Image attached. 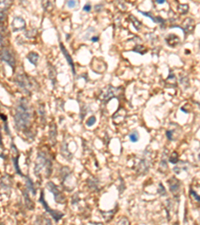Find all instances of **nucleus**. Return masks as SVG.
Returning <instances> with one entry per match:
<instances>
[{
  "instance_id": "obj_1",
  "label": "nucleus",
  "mask_w": 200,
  "mask_h": 225,
  "mask_svg": "<svg viewBox=\"0 0 200 225\" xmlns=\"http://www.w3.org/2000/svg\"><path fill=\"white\" fill-rule=\"evenodd\" d=\"M14 122L17 129H25L30 125L31 122V110L27 99L21 98L15 108Z\"/></svg>"
},
{
  "instance_id": "obj_2",
  "label": "nucleus",
  "mask_w": 200,
  "mask_h": 225,
  "mask_svg": "<svg viewBox=\"0 0 200 225\" xmlns=\"http://www.w3.org/2000/svg\"><path fill=\"white\" fill-rule=\"evenodd\" d=\"M52 172V162L49 157L46 156L44 152H39L37 155V160L35 163L34 173L36 175L44 174V177H50Z\"/></svg>"
},
{
  "instance_id": "obj_3",
  "label": "nucleus",
  "mask_w": 200,
  "mask_h": 225,
  "mask_svg": "<svg viewBox=\"0 0 200 225\" xmlns=\"http://www.w3.org/2000/svg\"><path fill=\"white\" fill-rule=\"evenodd\" d=\"M15 81H16L19 89L24 92L25 94H30L35 87L33 80H30V78L25 73H19L15 78Z\"/></svg>"
},
{
  "instance_id": "obj_4",
  "label": "nucleus",
  "mask_w": 200,
  "mask_h": 225,
  "mask_svg": "<svg viewBox=\"0 0 200 225\" xmlns=\"http://www.w3.org/2000/svg\"><path fill=\"white\" fill-rule=\"evenodd\" d=\"M120 91H121L120 88H115L113 86H108V87H106L104 90H102L99 98L101 100L107 102V101L111 100L112 98L117 97V95L120 93Z\"/></svg>"
},
{
  "instance_id": "obj_5",
  "label": "nucleus",
  "mask_w": 200,
  "mask_h": 225,
  "mask_svg": "<svg viewBox=\"0 0 200 225\" xmlns=\"http://www.w3.org/2000/svg\"><path fill=\"white\" fill-rule=\"evenodd\" d=\"M39 201L41 202V204L43 205V207L45 208V210L47 211L51 216H52V218L55 220V222H58L61 218L63 217V213H61L59 211H55V210H52L49 206H48V204L46 203L45 201V199H44V193L43 192H41L40 194V198H39Z\"/></svg>"
},
{
  "instance_id": "obj_6",
  "label": "nucleus",
  "mask_w": 200,
  "mask_h": 225,
  "mask_svg": "<svg viewBox=\"0 0 200 225\" xmlns=\"http://www.w3.org/2000/svg\"><path fill=\"white\" fill-rule=\"evenodd\" d=\"M47 188L50 190V192L53 194L54 196V200L57 202V203H61L63 204L65 202V197L62 193L59 191L58 187L55 185L53 182H48L47 183Z\"/></svg>"
},
{
  "instance_id": "obj_7",
  "label": "nucleus",
  "mask_w": 200,
  "mask_h": 225,
  "mask_svg": "<svg viewBox=\"0 0 200 225\" xmlns=\"http://www.w3.org/2000/svg\"><path fill=\"white\" fill-rule=\"evenodd\" d=\"M0 58H1L3 62L7 63L9 66H11L12 69H15V58L9 49L3 48L1 50V52H0Z\"/></svg>"
},
{
  "instance_id": "obj_8",
  "label": "nucleus",
  "mask_w": 200,
  "mask_h": 225,
  "mask_svg": "<svg viewBox=\"0 0 200 225\" xmlns=\"http://www.w3.org/2000/svg\"><path fill=\"white\" fill-rule=\"evenodd\" d=\"M194 26H195V23H194V20L191 18H187L184 20V22L182 23L181 26H178V25H171V27H178L181 28L182 31L185 34V36H187L188 34H191L194 30Z\"/></svg>"
},
{
  "instance_id": "obj_9",
  "label": "nucleus",
  "mask_w": 200,
  "mask_h": 225,
  "mask_svg": "<svg viewBox=\"0 0 200 225\" xmlns=\"http://www.w3.org/2000/svg\"><path fill=\"white\" fill-rule=\"evenodd\" d=\"M169 183V188H170V191L173 194V196L177 198L180 196V189H181V182L179 181L177 178L172 177L168 180Z\"/></svg>"
},
{
  "instance_id": "obj_10",
  "label": "nucleus",
  "mask_w": 200,
  "mask_h": 225,
  "mask_svg": "<svg viewBox=\"0 0 200 225\" xmlns=\"http://www.w3.org/2000/svg\"><path fill=\"white\" fill-rule=\"evenodd\" d=\"M26 27L25 20L20 16H15L11 22V28L13 32H18L20 30H23Z\"/></svg>"
},
{
  "instance_id": "obj_11",
  "label": "nucleus",
  "mask_w": 200,
  "mask_h": 225,
  "mask_svg": "<svg viewBox=\"0 0 200 225\" xmlns=\"http://www.w3.org/2000/svg\"><path fill=\"white\" fill-rule=\"evenodd\" d=\"M12 3V0H2L0 1V22L3 21L5 19V15H6V11L10 7V5Z\"/></svg>"
},
{
  "instance_id": "obj_12",
  "label": "nucleus",
  "mask_w": 200,
  "mask_h": 225,
  "mask_svg": "<svg viewBox=\"0 0 200 225\" xmlns=\"http://www.w3.org/2000/svg\"><path fill=\"white\" fill-rule=\"evenodd\" d=\"M142 15H144V16L146 17H149L153 22H155L157 24H160L161 25V27H164L165 26V20H164L163 18H161L160 16H153V15L150 13V12H144V11H140V10H138Z\"/></svg>"
},
{
  "instance_id": "obj_13",
  "label": "nucleus",
  "mask_w": 200,
  "mask_h": 225,
  "mask_svg": "<svg viewBox=\"0 0 200 225\" xmlns=\"http://www.w3.org/2000/svg\"><path fill=\"white\" fill-rule=\"evenodd\" d=\"M59 46H60V49H61V51H62L63 55L65 56V59L67 60L68 64L70 65L71 69H72V73H73V74H75V67H74V63H73V60H72V58H71L70 54L68 53V51L65 49L64 45H63L62 43H60V44H59Z\"/></svg>"
},
{
  "instance_id": "obj_14",
  "label": "nucleus",
  "mask_w": 200,
  "mask_h": 225,
  "mask_svg": "<svg viewBox=\"0 0 200 225\" xmlns=\"http://www.w3.org/2000/svg\"><path fill=\"white\" fill-rule=\"evenodd\" d=\"M149 167H150L149 161L147 159H142V160H140L139 165L137 167V171L139 174H145V173L149 170Z\"/></svg>"
},
{
  "instance_id": "obj_15",
  "label": "nucleus",
  "mask_w": 200,
  "mask_h": 225,
  "mask_svg": "<svg viewBox=\"0 0 200 225\" xmlns=\"http://www.w3.org/2000/svg\"><path fill=\"white\" fill-rule=\"evenodd\" d=\"M125 116H126V111L123 109V108H120V109L113 115V120H114V122H115L116 124H120L121 122L124 120Z\"/></svg>"
},
{
  "instance_id": "obj_16",
  "label": "nucleus",
  "mask_w": 200,
  "mask_h": 225,
  "mask_svg": "<svg viewBox=\"0 0 200 225\" xmlns=\"http://www.w3.org/2000/svg\"><path fill=\"white\" fill-rule=\"evenodd\" d=\"M166 43L171 46V47H176V46L180 43V39L175 34H170L166 37Z\"/></svg>"
},
{
  "instance_id": "obj_17",
  "label": "nucleus",
  "mask_w": 200,
  "mask_h": 225,
  "mask_svg": "<svg viewBox=\"0 0 200 225\" xmlns=\"http://www.w3.org/2000/svg\"><path fill=\"white\" fill-rule=\"evenodd\" d=\"M56 134H57L56 126H55L54 123H51L50 130H49V139H50V142L52 143V145H54L55 142H56Z\"/></svg>"
},
{
  "instance_id": "obj_18",
  "label": "nucleus",
  "mask_w": 200,
  "mask_h": 225,
  "mask_svg": "<svg viewBox=\"0 0 200 225\" xmlns=\"http://www.w3.org/2000/svg\"><path fill=\"white\" fill-rule=\"evenodd\" d=\"M27 59L31 62L34 66H36L39 60V55L36 52H30L27 54Z\"/></svg>"
},
{
  "instance_id": "obj_19",
  "label": "nucleus",
  "mask_w": 200,
  "mask_h": 225,
  "mask_svg": "<svg viewBox=\"0 0 200 225\" xmlns=\"http://www.w3.org/2000/svg\"><path fill=\"white\" fill-rule=\"evenodd\" d=\"M165 83L170 86H176V78L172 71H170V73H169V76L165 80Z\"/></svg>"
},
{
  "instance_id": "obj_20",
  "label": "nucleus",
  "mask_w": 200,
  "mask_h": 225,
  "mask_svg": "<svg viewBox=\"0 0 200 225\" xmlns=\"http://www.w3.org/2000/svg\"><path fill=\"white\" fill-rule=\"evenodd\" d=\"M49 78L54 86L55 82H56V71H55L54 66H52L51 64H49Z\"/></svg>"
},
{
  "instance_id": "obj_21",
  "label": "nucleus",
  "mask_w": 200,
  "mask_h": 225,
  "mask_svg": "<svg viewBox=\"0 0 200 225\" xmlns=\"http://www.w3.org/2000/svg\"><path fill=\"white\" fill-rule=\"evenodd\" d=\"M26 189L28 191H30L32 194H35L36 193V190H35V186H34V183L32 182V180L30 179L29 177H26Z\"/></svg>"
},
{
  "instance_id": "obj_22",
  "label": "nucleus",
  "mask_w": 200,
  "mask_h": 225,
  "mask_svg": "<svg viewBox=\"0 0 200 225\" xmlns=\"http://www.w3.org/2000/svg\"><path fill=\"white\" fill-rule=\"evenodd\" d=\"M129 19L131 20V22H132V24H133V26L135 27V29H136V30H140V28H141V23H140L139 20H138L135 16H133V15H130Z\"/></svg>"
},
{
  "instance_id": "obj_23",
  "label": "nucleus",
  "mask_w": 200,
  "mask_h": 225,
  "mask_svg": "<svg viewBox=\"0 0 200 225\" xmlns=\"http://www.w3.org/2000/svg\"><path fill=\"white\" fill-rule=\"evenodd\" d=\"M133 51H134V52H137V53H139V54H145L146 53V51H147V49L144 47V46H142V45H137V46H135V48L133 49Z\"/></svg>"
},
{
  "instance_id": "obj_24",
  "label": "nucleus",
  "mask_w": 200,
  "mask_h": 225,
  "mask_svg": "<svg viewBox=\"0 0 200 225\" xmlns=\"http://www.w3.org/2000/svg\"><path fill=\"white\" fill-rule=\"evenodd\" d=\"M179 161V156L177 152H172V154L169 158V162L172 163V164H176V163Z\"/></svg>"
},
{
  "instance_id": "obj_25",
  "label": "nucleus",
  "mask_w": 200,
  "mask_h": 225,
  "mask_svg": "<svg viewBox=\"0 0 200 225\" xmlns=\"http://www.w3.org/2000/svg\"><path fill=\"white\" fill-rule=\"evenodd\" d=\"M38 111H39V115H40L41 121H42V122L44 121V123H45V109H44V105L43 104L39 105Z\"/></svg>"
},
{
  "instance_id": "obj_26",
  "label": "nucleus",
  "mask_w": 200,
  "mask_h": 225,
  "mask_svg": "<svg viewBox=\"0 0 200 225\" xmlns=\"http://www.w3.org/2000/svg\"><path fill=\"white\" fill-rule=\"evenodd\" d=\"M129 139L132 142H137L138 140H139V134H138V132L136 130H134L132 133L129 134Z\"/></svg>"
},
{
  "instance_id": "obj_27",
  "label": "nucleus",
  "mask_w": 200,
  "mask_h": 225,
  "mask_svg": "<svg viewBox=\"0 0 200 225\" xmlns=\"http://www.w3.org/2000/svg\"><path fill=\"white\" fill-rule=\"evenodd\" d=\"M18 158H19L18 155H17L16 157L13 158V164H14V167H15V170H16V172L18 173V174H20L21 176H24V175L22 174V172L20 171V169H19V166H18Z\"/></svg>"
},
{
  "instance_id": "obj_28",
  "label": "nucleus",
  "mask_w": 200,
  "mask_h": 225,
  "mask_svg": "<svg viewBox=\"0 0 200 225\" xmlns=\"http://www.w3.org/2000/svg\"><path fill=\"white\" fill-rule=\"evenodd\" d=\"M167 162H166V159H165V157L163 158V159L161 160L160 162V165H159V171L161 172H165L167 170Z\"/></svg>"
},
{
  "instance_id": "obj_29",
  "label": "nucleus",
  "mask_w": 200,
  "mask_h": 225,
  "mask_svg": "<svg viewBox=\"0 0 200 225\" xmlns=\"http://www.w3.org/2000/svg\"><path fill=\"white\" fill-rule=\"evenodd\" d=\"M43 9L45 11H49L52 9V4H51L50 0H44L43 1Z\"/></svg>"
},
{
  "instance_id": "obj_30",
  "label": "nucleus",
  "mask_w": 200,
  "mask_h": 225,
  "mask_svg": "<svg viewBox=\"0 0 200 225\" xmlns=\"http://www.w3.org/2000/svg\"><path fill=\"white\" fill-rule=\"evenodd\" d=\"M188 10H189V6L187 4L179 5V12H180L181 14H185L186 12H188Z\"/></svg>"
},
{
  "instance_id": "obj_31",
  "label": "nucleus",
  "mask_w": 200,
  "mask_h": 225,
  "mask_svg": "<svg viewBox=\"0 0 200 225\" xmlns=\"http://www.w3.org/2000/svg\"><path fill=\"white\" fill-rule=\"evenodd\" d=\"M157 192H158V194H160V195H162V196L166 195V190H165V188H164V186L162 185V183L158 184Z\"/></svg>"
},
{
  "instance_id": "obj_32",
  "label": "nucleus",
  "mask_w": 200,
  "mask_h": 225,
  "mask_svg": "<svg viewBox=\"0 0 200 225\" xmlns=\"http://www.w3.org/2000/svg\"><path fill=\"white\" fill-rule=\"evenodd\" d=\"M66 5H67L68 8H75L78 5V3L76 2V0H68Z\"/></svg>"
},
{
  "instance_id": "obj_33",
  "label": "nucleus",
  "mask_w": 200,
  "mask_h": 225,
  "mask_svg": "<svg viewBox=\"0 0 200 225\" xmlns=\"http://www.w3.org/2000/svg\"><path fill=\"white\" fill-rule=\"evenodd\" d=\"M190 195L193 196L194 199H196V200L200 203V195H198L197 192L193 190V188H192V187H190Z\"/></svg>"
},
{
  "instance_id": "obj_34",
  "label": "nucleus",
  "mask_w": 200,
  "mask_h": 225,
  "mask_svg": "<svg viewBox=\"0 0 200 225\" xmlns=\"http://www.w3.org/2000/svg\"><path fill=\"white\" fill-rule=\"evenodd\" d=\"M95 122H96V118L94 116H91L90 118L88 119V121L86 122V124H87V126H92L95 123Z\"/></svg>"
},
{
  "instance_id": "obj_35",
  "label": "nucleus",
  "mask_w": 200,
  "mask_h": 225,
  "mask_svg": "<svg viewBox=\"0 0 200 225\" xmlns=\"http://www.w3.org/2000/svg\"><path fill=\"white\" fill-rule=\"evenodd\" d=\"M166 136H167V139L168 140H173L174 138H173V132L171 130H167L166 131Z\"/></svg>"
},
{
  "instance_id": "obj_36",
  "label": "nucleus",
  "mask_w": 200,
  "mask_h": 225,
  "mask_svg": "<svg viewBox=\"0 0 200 225\" xmlns=\"http://www.w3.org/2000/svg\"><path fill=\"white\" fill-rule=\"evenodd\" d=\"M3 46H4V38L1 34H0V52H1V50L3 49Z\"/></svg>"
},
{
  "instance_id": "obj_37",
  "label": "nucleus",
  "mask_w": 200,
  "mask_h": 225,
  "mask_svg": "<svg viewBox=\"0 0 200 225\" xmlns=\"http://www.w3.org/2000/svg\"><path fill=\"white\" fill-rule=\"evenodd\" d=\"M91 5L90 4H86L85 6L83 7V11H85V12H89L90 10H91Z\"/></svg>"
},
{
  "instance_id": "obj_38",
  "label": "nucleus",
  "mask_w": 200,
  "mask_h": 225,
  "mask_svg": "<svg viewBox=\"0 0 200 225\" xmlns=\"http://www.w3.org/2000/svg\"><path fill=\"white\" fill-rule=\"evenodd\" d=\"M122 223H126V224H129V220H128V219L127 218H124V217H123L122 219H121V220L118 222V224H122Z\"/></svg>"
},
{
  "instance_id": "obj_39",
  "label": "nucleus",
  "mask_w": 200,
  "mask_h": 225,
  "mask_svg": "<svg viewBox=\"0 0 200 225\" xmlns=\"http://www.w3.org/2000/svg\"><path fill=\"white\" fill-rule=\"evenodd\" d=\"M0 148L3 149V145H2V136H1V130H0Z\"/></svg>"
},
{
  "instance_id": "obj_40",
  "label": "nucleus",
  "mask_w": 200,
  "mask_h": 225,
  "mask_svg": "<svg viewBox=\"0 0 200 225\" xmlns=\"http://www.w3.org/2000/svg\"><path fill=\"white\" fill-rule=\"evenodd\" d=\"M155 2L157 4H163V3L166 2V0H155Z\"/></svg>"
},
{
  "instance_id": "obj_41",
  "label": "nucleus",
  "mask_w": 200,
  "mask_h": 225,
  "mask_svg": "<svg viewBox=\"0 0 200 225\" xmlns=\"http://www.w3.org/2000/svg\"><path fill=\"white\" fill-rule=\"evenodd\" d=\"M90 40H91V41H93V42H97V41H98V37H97V36H95V37H91Z\"/></svg>"
},
{
  "instance_id": "obj_42",
  "label": "nucleus",
  "mask_w": 200,
  "mask_h": 225,
  "mask_svg": "<svg viewBox=\"0 0 200 225\" xmlns=\"http://www.w3.org/2000/svg\"><path fill=\"white\" fill-rule=\"evenodd\" d=\"M198 157H199V159H200V154H199V156H198Z\"/></svg>"
}]
</instances>
